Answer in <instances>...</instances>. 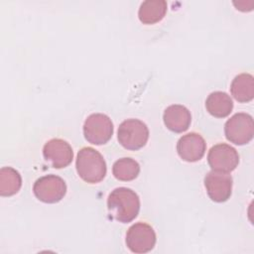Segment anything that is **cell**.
I'll return each mask as SVG.
<instances>
[{
	"label": "cell",
	"instance_id": "cell-1",
	"mask_svg": "<svg viewBox=\"0 0 254 254\" xmlns=\"http://www.w3.org/2000/svg\"><path fill=\"white\" fill-rule=\"evenodd\" d=\"M107 207L115 220L127 223L137 217L140 210V199L131 189L117 188L109 193Z\"/></svg>",
	"mask_w": 254,
	"mask_h": 254
},
{
	"label": "cell",
	"instance_id": "cell-2",
	"mask_svg": "<svg viewBox=\"0 0 254 254\" xmlns=\"http://www.w3.org/2000/svg\"><path fill=\"white\" fill-rule=\"evenodd\" d=\"M75 167L78 176L88 184L99 183L106 175V163L102 155L91 147L78 151Z\"/></svg>",
	"mask_w": 254,
	"mask_h": 254
},
{
	"label": "cell",
	"instance_id": "cell-3",
	"mask_svg": "<svg viewBox=\"0 0 254 254\" xmlns=\"http://www.w3.org/2000/svg\"><path fill=\"white\" fill-rule=\"evenodd\" d=\"M117 138L122 147L136 151L146 145L149 138V129L139 119H126L118 127Z\"/></svg>",
	"mask_w": 254,
	"mask_h": 254
},
{
	"label": "cell",
	"instance_id": "cell-4",
	"mask_svg": "<svg viewBox=\"0 0 254 254\" xmlns=\"http://www.w3.org/2000/svg\"><path fill=\"white\" fill-rule=\"evenodd\" d=\"M225 137L235 145L249 143L254 135V122L247 113H236L230 117L224 125Z\"/></svg>",
	"mask_w": 254,
	"mask_h": 254
},
{
	"label": "cell",
	"instance_id": "cell-5",
	"mask_svg": "<svg viewBox=\"0 0 254 254\" xmlns=\"http://www.w3.org/2000/svg\"><path fill=\"white\" fill-rule=\"evenodd\" d=\"M113 134L111 119L102 113L90 114L83 124L84 138L93 145L107 143Z\"/></svg>",
	"mask_w": 254,
	"mask_h": 254
},
{
	"label": "cell",
	"instance_id": "cell-6",
	"mask_svg": "<svg viewBox=\"0 0 254 254\" xmlns=\"http://www.w3.org/2000/svg\"><path fill=\"white\" fill-rule=\"evenodd\" d=\"M33 191L39 200L46 203H56L65 195L66 185L61 177L47 175L35 182Z\"/></svg>",
	"mask_w": 254,
	"mask_h": 254
},
{
	"label": "cell",
	"instance_id": "cell-7",
	"mask_svg": "<svg viewBox=\"0 0 254 254\" xmlns=\"http://www.w3.org/2000/svg\"><path fill=\"white\" fill-rule=\"evenodd\" d=\"M156 244V233L153 227L145 222H138L129 227L126 233V245L134 253L151 251Z\"/></svg>",
	"mask_w": 254,
	"mask_h": 254
},
{
	"label": "cell",
	"instance_id": "cell-8",
	"mask_svg": "<svg viewBox=\"0 0 254 254\" xmlns=\"http://www.w3.org/2000/svg\"><path fill=\"white\" fill-rule=\"evenodd\" d=\"M207 161L212 171L229 173L238 166L239 156L233 147L220 143L211 147L207 155Z\"/></svg>",
	"mask_w": 254,
	"mask_h": 254
},
{
	"label": "cell",
	"instance_id": "cell-9",
	"mask_svg": "<svg viewBox=\"0 0 254 254\" xmlns=\"http://www.w3.org/2000/svg\"><path fill=\"white\" fill-rule=\"evenodd\" d=\"M204 187L211 200L223 202L231 195L232 178L227 173L210 171L204 177Z\"/></svg>",
	"mask_w": 254,
	"mask_h": 254
},
{
	"label": "cell",
	"instance_id": "cell-10",
	"mask_svg": "<svg viewBox=\"0 0 254 254\" xmlns=\"http://www.w3.org/2000/svg\"><path fill=\"white\" fill-rule=\"evenodd\" d=\"M43 155L45 160L56 169L67 167L72 159L73 152L70 145L59 138L49 140L43 148Z\"/></svg>",
	"mask_w": 254,
	"mask_h": 254
},
{
	"label": "cell",
	"instance_id": "cell-11",
	"mask_svg": "<svg viewBox=\"0 0 254 254\" xmlns=\"http://www.w3.org/2000/svg\"><path fill=\"white\" fill-rule=\"evenodd\" d=\"M206 150V144L201 135L191 132L182 136L177 143V152L186 162L200 160Z\"/></svg>",
	"mask_w": 254,
	"mask_h": 254
},
{
	"label": "cell",
	"instance_id": "cell-12",
	"mask_svg": "<svg viewBox=\"0 0 254 254\" xmlns=\"http://www.w3.org/2000/svg\"><path fill=\"white\" fill-rule=\"evenodd\" d=\"M163 120L169 130L175 133H182L189 129L191 115L189 109L184 105L173 104L165 109Z\"/></svg>",
	"mask_w": 254,
	"mask_h": 254
},
{
	"label": "cell",
	"instance_id": "cell-13",
	"mask_svg": "<svg viewBox=\"0 0 254 254\" xmlns=\"http://www.w3.org/2000/svg\"><path fill=\"white\" fill-rule=\"evenodd\" d=\"M167 2L164 0H147L139 8V20L145 25H152L160 22L167 13Z\"/></svg>",
	"mask_w": 254,
	"mask_h": 254
},
{
	"label": "cell",
	"instance_id": "cell-14",
	"mask_svg": "<svg viewBox=\"0 0 254 254\" xmlns=\"http://www.w3.org/2000/svg\"><path fill=\"white\" fill-rule=\"evenodd\" d=\"M205 108L209 114L217 118H223L230 114L233 102L230 96L222 91L211 92L205 100Z\"/></svg>",
	"mask_w": 254,
	"mask_h": 254
},
{
	"label": "cell",
	"instance_id": "cell-15",
	"mask_svg": "<svg viewBox=\"0 0 254 254\" xmlns=\"http://www.w3.org/2000/svg\"><path fill=\"white\" fill-rule=\"evenodd\" d=\"M232 96L239 102L251 101L254 97V78L250 73H240L230 85Z\"/></svg>",
	"mask_w": 254,
	"mask_h": 254
},
{
	"label": "cell",
	"instance_id": "cell-16",
	"mask_svg": "<svg viewBox=\"0 0 254 254\" xmlns=\"http://www.w3.org/2000/svg\"><path fill=\"white\" fill-rule=\"evenodd\" d=\"M22 186V178L18 171L11 167H3L0 170V194L11 196L17 193Z\"/></svg>",
	"mask_w": 254,
	"mask_h": 254
},
{
	"label": "cell",
	"instance_id": "cell-17",
	"mask_svg": "<svg viewBox=\"0 0 254 254\" xmlns=\"http://www.w3.org/2000/svg\"><path fill=\"white\" fill-rule=\"evenodd\" d=\"M114 177L123 182L135 180L140 173V166L132 158H121L117 160L112 167Z\"/></svg>",
	"mask_w": 254,
	"mask_h": 254
}]
</instances>
